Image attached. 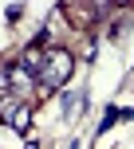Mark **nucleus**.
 <instances>
[{
    "label": "nucleus",
    "instance_id": "f257e3e1",
    "mask_svg": "<svg viewBox=\"0 0 134 149\" xmlns=\"http://www.w3.org/2000/svg\"><path fill=\"white\" fill-rule=\"evenodd\" d=\"M75 74V55L67 51V47H51V51H44V67H39V94H55L59 86H67Z\"/></svg>",
    "mask_w": 134,
    "mask_h": 149
},
{
    "label": "nucleus",
    "instance_id": "f03ea898",
    "mask_svg": "<svg viewBox=\"0 0 134 149\" xmlns=\"http://www.w3.org/2000/svg\"><path fill=\"white\" fill-rule=\"evenodd\" d=\"M4 118H8V126H12L16 134H24V137H28V130H32V102H16L12 110L4 114Z\"/></svg>",
    "mask_w": 134,
    "mask_h": 149
},
{
    "label": "nucleus",
    "instance_id": "7ed1b4c3",
    "mask_svg": "<svg viewBox=\"0 0 134 149\" xmlns=\"http://www.w3.org/2000/svg\"><path fill=\"white\" fill-rule=\"evenodd\" d=\"M83 102H87V90H63V118H67V122H75Z\"/></svg>",
    "mask_w": 134,
    "mask_h": 149
},
{
    "label": "nucleus",
    "instance_id": "20e7f679",
    "mask_svg": "<svg viewBox=\"0 0 134 149\" xmlns=\"http://www.w3.org/2000/svg\"><path fill=\"white\" fill-rule=\"evenodd\" d=\"M114 122H118V106H106V114H103V122H99V126H95V137H99V134H106V130H111Z\"/></svg>",
    "mask_w": 134,
    "mask_h": 149
},
{
    "label": "nucleus",
    "instance_id": "39448f33",
    "mask_svg": "<svg viewBox=\"0 0 134 149\" xmlns=\"http://www.w3.org/2000/svg\"><path fill=\"white\" fill-rule=\"evenodd\" d=\"M122 36H126V28H122V24H118V20H114V24H111V28H106V39H114V43H118V39H122Z\"/></svg>",
    "mask_w": 134,
    "mask_h": 149
},
{
    "label": "nucleus",
    "instance_id": "423d86ee",
    "mask_svg": "<svg viewBox=\"0 0 134 149\" xmlns=\"http://www.w3.org/2000/svg\"><path fill=\"white\" fill-rule=\"evenodd\" d=\"M20 16H24V4H8V24H20Z\"/></svg>",
    "mask_w": 134,
    "mask_h": 149
},
{
    "label": "nucleus",
    "instance_id": "0eeeda50",
    "mask_svg": "<svg viewBox=\"0 0 134 149\" xmlns=\"http://www.w3.org/2000/svg\"><path fill=\"white\" fill-rule=\"evenodd\" d=\"M24 149H39V141H36V137H32V141H28V145H24Z\"/></svg>",
    "mask_w": 134,
    "mask_h": 149
}]
</instances>
